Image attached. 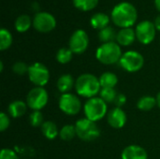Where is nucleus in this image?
<instances>
[{
    "label": "nucleus",
    "instance_id": "aec40b11",
    "mask_svg": "<svg viewBox=\"0 0 160 159\" xmlns=\"http://www.w3.org/2000/svg\"><path fill=\"white\" fill-rule=\"evenodd\" d=\"M101 88H114L118 83L117 76L112 72H104L99 77Z\"/></svg>",
    "mask_w": 160,
    "mask_h": 159
},
{
    "label": "nucleus",
    "instance_id": "bb28decb",
    "mask_svg": "<svg viewBox=\"0 0 160 159\" xmlns=\"http://www.w3.org/2000/svg\"><path fill=\"white\" fill-rule=\"evenodd\" d=\"M72 55L73 52L69 48H61L56 53V60L60 64H68L72 59Z\"/></svg>",
    "mask_w": 160,
    "mask_h": 159
},
{
    "label": "nucleus",
    "instance_id": "39448f33",
    "mask_svg": "<svg viewBox=\"0 0 160 159\" xmlns=\"http://www.w3.org/2000/svg\"><path fill=\"white\" fill-rule=\"evenodd\" d=\"M77 137L83 142H93L100 135V130L96 124L87 118H82L75 124Z\"/></svg>",
    "mask_w": 160,
    "mask_h": 159
},
{
    "label": "nucleus",
    "instance_id": "393cba45",
    "mask_svg": "<svg viewBox=\"0 0 160 159\" xmlns=\"http://www.w3.org/2000/svg\"><path fill=\"white\" fill-rule=\"evenodd\" d=\"M12 43V36L5 28H2L0 30V50L5 51L10 47Z\"/></svg>",
    "mask_w": 160,
    "mask_h": 159
},
{
    "label": "nucleus",
    "instance_id": "b1692460",
    "mask_svg": "<svg viewBox=\"0 0 160 159\" xmlns=\"http://www.w3.org/2000/svg\"><path fill=\"white\" fill-rule=\"evenodd\" d=\"M59 136L63 141H71L75 136H77V132H76V127L73 125H66L64 126L60 132H59Z\"/></svg>",
    "mask_w": 160,
    "mask_h": 159
},
{
    "label": "nucleus",
    "instance_id": "423d86ee",
    "mask_svg": "<svg viewBox=\"0 0 160 159\" xmlns=\"http://www.w3.org/2000/svg\"><path fill=\"white\" fill-rule=\"evenodd\" d=\"M120 66L128 72H137L141 70L144 65L143 56L135 51H128L125 52L120 61Z\"/></svg>",
    "mask_w": 160,
    "mask_h": 159
},
{
    "label": "nucleus",
    "instance_id": "c756f323",
    "mask_svg": "<svg viewBox=\"0 0 160 159\" xmlns=\"http://www.w3.org/2000/svg\"><path fill=\"white\" fill-rule=\"evenodd\" d=\"M28 70H29V67L24 62L19 61L14 63L12 66V71L17 75H24L28 73Z\"/></svg>",
    "mask_w": 160,
    "mask_h": 159
},
{
    "label": "nucleus",
    "instance_id": "c9c22d12",
    "mask_svg": "<svg viewBox=\"0 0 160 159\" xmlns=\"http://www.w3.org/2000/svg\"><path fill=\"white\" fill-rule=\"evenodd\" d=\"M157 103H158V106L160 108V92L158 94V96H157Z\"/></svg>",
    "mask_w": 160,
    "mask_h": 159
},
{
    "label": "nucleus",
    "instance_id": "f704fd0d",
    "mask_svg": "<svg viewBox=\"0 0 160 159\" xmlns=\"http://www.w3.org/2000/svg\"><path fill=\"white\" fill-rule=\"evenodd\" d=\"M155 5H156V7L158 8V10L160 11V0H155Z\"/></svg>",
    "mask_w": 160,
    "mask_h": 159
},
{
    "label": "nucleus",
    "instance_id": "f8f14e48",
    "mask_svg": "<svg viewBox=\"0 0 160 159\" xmlns=\"http://www.w3.org/2000/svg\"><path fill=\"white\" fill-rule=\"evenodd\" d=\"M89 44V37L84 30L79 29L75 31L69 39V49L73 53L81 54L84 52Z\"/></svg>",
    "mask_w": 160,
    "mask_h": 159
},
{
    "label": "nucleus",
    "instance_id": "6ab92c4d",
    "mask_svg": "<svg viewBox=\"0 0 160 159\" xmlns=\"http://www.w3.org/2000/svg\"><path fill=\"white\" fill-rule=\"evenodd\" d=\"M109 22H110L109 16L105 13H102V12H98V13L94 14L91 18V21H90L91 25L94 28L99 29V30H102L105 27H107Z\"/></svg>",
    "mask_w": 160,
    "mask_h": 159
},
{
    "label": "nucleus",
    "instance_id": "4be33fe9",
    "mask_svg": "<svg viewBox=\"0 0 160 159\" xmlns=\"http://www.w3.org/2000/svg\"><path fill=\"white\" fill-rule=\"evenodd\" d=\"M117 34L115 33L114 29L111 26H107L104 29L100 30L98 33V37L99 40L103 43H109V42H113L114 39H116Z\"/></svg>",
    "mask_w": 160,
    "mask_h": 159
},
{
    "label": "nucleus",
    "instance_id": "9d476101",
    "mask_svg": "<svg viewBox=\"0 0 160 159\" xmlns=\"http://www.w3.org/2000/svg\"><path fill=\"white\" fill-rule=\"evenodd\" d=\"M156 26L155 23L150 21L141 22L136 27V37L142 44H150L156 37Z\"/></svg>",
    "mask_w": 160,
    "mask_h": 159
},
{
    "label": "nucleus",
    "instance_id": "e433bc0d",
    "mask_svg": "<svg viewBox=\"0 0 160 159\" xmlns=\"http://www.w3.org/2000/svg\"><path fill=\"white\" fill-rule=\"evenodd\" d=\"M0 71H1V72L3 71V62H2V61L0 62Z\"/></svg>",
    "mask_w": 160,
    "mask_h": 159
},
{
    "label": "nucleus",
    "instance_id": "c85d7f7f",
    "mask_svg": "<svg viewBox=\"0 0 160 159\" xmlns=\"http://www.w3.org/2000/svg\"><path fill=\"white\" fill-rule=\"evenodd\" d=\"M44 117L40 111H34L29 115V123L33 127H41L44 124Z\"/></svg>",
    "mask_w": 160,
    "mask_h": 159
},
{
    "label": "nucleus",
    "instance_id": "1a4fd4ad",
    "mask_svg": "<svg viewBox=\"0 0 160 159\" xmlns=\"http://www.w3.org/2000/svg\"><path fill=\"white\" fill-rule=\"evenodd\" d=\"M59 109L68 115H76L82 110V102L74 94H62L59 98Z\"/></svg>",
    "mask_w": 160,
    "mask_h": 159
},
{
    "label": "nucleus",
    "instance_id": "0eeeda50",
    "mask_svg": "<svg viewBox=\"0 0 160 159\" xmlns=\"http://www.w3.org/2000/svg\"><path fill=\"white\" fill-rule=\"evenodd\" d=\"M49 100V95L43 87H38L31 89L26 97V104L33 111H40L43 109Z\"/></svg>",
    "mask_w": 160,
    "mask_h": 159
},
{
    "label": "nucleus",
    "instance_id": "5701e85b",
    "mask_svg": "<svg viewBox=\"0 0 160 159\" xmlns=\"http://www.w3.org/2000/svg\"><path fill=\"white\" fill-rule=\"evenodd\" d=\"M31 26V19L28 15H20L15 21V28L18 32H25Z\"/></svg>",
    "mask_w": 160,
    "mask_h": 159
},
{
    "label": "nucleus",
    "instance_id": "a211bd4d",
    "mask_svg": "<svg viewBox=\"0 0 160 159\" xmlns=\"http://www.w3.org/2000/svg\"><path fill=\"white\" fill-rule=\"evenodd\" d=\"M41 132L45 138L48 140H53L59 135V130L57 126L52 121H45L41 126Z\"/></svg>",
    "mask_w": 160,
    "mask_h": 159
},
{
    "label": "nucleus",
    "instance_id": "473e14b6",
    "mask_svg": "<svg viewBox=\"0 0 160 159\" xmlns=\"http://www.w3.org/2000/svg\"><path fill=\"white\" fill-rule=\"evenodd\" d=\"M127 103V97L124 94H117V97L114 100V104L117 108H121Z\"/></svg>",
    "mask_w": 160,
    "mask_h": 159
},
{
    "label": "nucleus",
    "instance_id": "9b49d317",
    "mask_svg": "<svg viewBox=\"0 0 160 159\" xmlns=\"http://www.w3.org/2000/svg\"><path fill=\"white\" fill-rule=\"evenodd\" d=\"M33 24L36 30L47 33L53 30L56 26L55 18L49 12H38L35 15Z\"/></svg>",
    "mask_w": 160,
    "mask_h": 159
},
{
    "label": "nucleus",
    "instance_id": "7ed1b4c3",
    "mask_svg": "<svg viewBox=\"0 0 160 159\" xmlns=\"http://www.w3.org/2000/svg\"><path fill=\"white\" fill-rule=\"evenodd\" d=\"M122 55L121 48L115 42L103 43L96 52L97 59L104 65H113L119 62Z\"/></svg>",
    "mask_w": 160,
    "mask_h": 159
},
{
    "label": "nucleus",
    "instance_id": "7c9ffc66",
    "mask_svg": "<svg viewBox=\"0 0 160 159\" xmlns=\"http://www.w3.org/2000/svg\"><path fill=\"white\" fill-rule=\"evenodd\" d=\"M0 159H19V157L13 150L8 148H4L1 151Z\"/></svg>",
    "mask_w": 160,
    "mask_h": 159
},
{
    "label": "nucleus",
    "instance_id": "2f4dec72",
    "mask_svg": "<svg viewBox=\"0 0 160 159\" xmlns=\"http://www.w3.org/2000/svg\"><path fill=\"white\" fill-rule=\"evenodd\" d=\"M9 123H10V121H9L8 116L5 112H1L0 113V130L2 132L8 128Z\"/></svg>",
    "mask_w": 160,
    "mask_h": 159
},
{
    "label": "nucleus",
    "instance_id": "6e6552de",
    "mask_svg": "<svg viewBox=\"0 0 160 159\" xmlns=\"http://www.w3.org/2000/svg\"><path fill=\"white\" fill-rule=\"evenodd\" d=\"M28 78L38 87H43L50 80V72L47 67L41 63H34L29 67Z\"/></svg>",
    "mask_w": 160,
    "mask_h": 159
},
{
    "label": "nucleus",
    "instance_id": "f3484780",
    "mask_svg": "<svg viewBox=\"0 0 160 159\" xmlns=\"http://www.w3.org/2000/svg\"><path fill=\"white\" fill-rule=\"evenodd\" d=\"M27 104L22 100H15L12 101L9 105H8V113L11 117L13 118H19L22 117L27 110Z\"/></svg>",
    "mask_w": 160,
    "mask_h": 159
},
{
    "label": "nucleus",
    "instance_id": "cd10ccee",
    "mask_svg": "<svg viewBox=\"0 0 160 159\" xmlns=\"http://www.w3.org/2000/svg\"><path fill=\"white\" fill-rule=\"evenodd\" d=\"M99 95L100 98H102L106 103H114V100L117 97V93L114 88H101Z\"/></svg>",
    "mask_w": 160,
    "mask_h": 159
},
{
    "label": "nucleus",
    "instance_id": "72a5a7b5",
    "mask_svg": "<svg viewBox=\"0 0 160 159\" xmlns=\"http://www.w3.org/2000/svg\"><path fill=\"white\" fill-rule=\"evenodd\" d=\"M155 26L158 31H160V15H158L155 20Z\"/></svg>",
    "mask_w": 160,
    "mask_h": 159
},
{
    "label": "nucleus",
    "instance_id": "ddd939ff",
    "mask_svg": "<svg viewBox=\"0 0 160 159\" xmlns=\"http://www.w3.org/2000/svg\"><path fill=\"white\" fill-rule=\"evenodd\" d=\"M127 119L128 118L126 112L121 108H117V107L110 111L109 113L107 114V121L109 125L116 129L124 127L127 123Z\"/></svg>",
    "mask_w": 160,
    "mask_h": 159
},
{
    "label": "nucleus",
    "instance_id": "412c9836",
    "mask_svg": "<svg viewBox=\"0 0 160 159\" xmlns=\"http://www.w3.org/2000/svg\"><path fill=\"white\" fill-rule=\"evenodd\" d=\"M158 105L157 103V98L151 96H144L142 97L138 103H137V107L139 110L142 111V112H148L151 111L152 109H154L156 106Z\"/></svg>",
    "mask_w": 160,
    "mask_h": 159
},
{
    "label": "nucleus",
    "instance_id": "2eb2a0df",
    "mask_svg": "<svg viewBox=\"0 0 160 159\" xmlns=\"http://www.w3.org/2000/svg\"><path fill=\"white\" fill-rule=\"evenodd\" d=\"M136 37V32L132 28H122L116 36V40L119 45L129 46L131 45Z\"/></svg>",
    "mask_w": 160,
    "mask_h": 159
},
{
    "label": "nucleus",
    "instance_id": "a878e982",
    "mask_svg": "<svg viewBox=\"0 0 160 159\" xmlns=\"http://www.w3.org/2000/svg\"><path fill=\"white\" fill-rule=\"evenodd\" d=\"M98 0H73L74 6L82 11H88L96 7Z\"/></svg>",
    "mask_w": 160,
    "mask_h": 159
},
{
    "label": "nucleus",
    "instance_id": "20e7f679",
    "mask_svg": "<svg viewBox=\"0 0 160 159\" xmlns=\"http://www.w3.org/2000/svg\"><path fill=\"white\" fill-rule=\"evenodd\" d=\"M83 112L85 118L93 122H98L107 114V103L98 97L89 98L83 106Z\"/></svg>",
    "mask_w": 160,
    "mask_h": 159
},
{
    "label": "nucleus",
    "instance_id": "f257e3e1",
    "mask_svg": "<svg viewBox=\"0 0 160 159\" xmlns=\"http://www.w3.org/2000/svg\"><path fill=\"white\" fill-rule=\"evenodd\" d=\"M137 17L136 7L128 2L117 4L112 11V22L122 28H129L132 26L137 21Z\"/></svg>",
    "mask_w": 160,
    "mask_h": 159
},
{
    "label": "nucleus",
    "instance_id": "4468645a",
    "mask_svg": "<svg viewBox=\"0 0 160 159\" xmlns=\"http://www.w3.org/2000/svg\"><path fill=\"white\" fill-rule=\"evenodd\" d=\"M121 157L122 159H148V155L142 146L132 144L123 150Z\"/></svg>",
    "mask_w": 160,
    "mask_h": 159
},
{
    "label": "nucleus",
    "instance_id": "dca6fc26",
    "mask_svg": "<svg viewBox=\"0 0 160 159\" xmlns=\"http://www.w3.org/2000/svg\"><path fill=\"white\" fill-rule=\"evenodd\" d=\"M76 81H74L73 77L70 74H64L57 80V89L62 94L69 93V91L75 86Z\"/></svg>",
    "mask_w": 160,
    "mask_h": 159
},
{
    "label": "nucleus",
    "instance_id": "f03ea898",
    "mask_svg": "<svg viewBox=\"0 0 160 159\" xmlns=\"http://www.w3.org/2000/svg\"><path fill=\"white\" fill-rule=\"evenodd\" d=\"M75 90L77 94L82 97L88 99L95 97L101 90L99 79L90 73L82 74L76 80Z\"/></svg>",
    "mask_w": 160,
    "mask_h": 159
}]
</instances>
